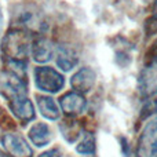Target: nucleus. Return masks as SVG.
<instances>
[{
  "label": "nucleus",
  "mask_w": 157,
  "mask_h": 157,
  "mask_svg": "<svg viewBox=\"0 0 157 157\" xmlns=\"http://www.w3.org/2000/svg\"><path fill=\"white\" fill-rule=\"evenodd\" d=\"M32 36L28 30L11 29L2 41V52L8 62L26 63L32 50Z\"/></svg>",
  "instance_id": "f257e3e1"
},
{
  "label": "nucleus",
  "mask_w": 157,
  "mask_h": 157,
  "mask_svg": "<svg viewBox=\"0 0 157 157\" xmlns=\"http://www.w3.org/2000/svg\"><path fill=\"white\" fill-rule=\"evenodd\" d=\"M35 83L40 91L57 94L65 86V77L54 68L37 66L35 69Z\"/></svg>",
  "instance_id": "f03ea898"
},
{
  "label": "nucleus",
  "mask_w": 157,
  "mask_h": 157,
  "mask_svg": "<svg viewBox=\"0 0 157 157\" xmlns=\"http://www.w3.org/2000/svg\"><path fill=\"white\" fill-rule=\"evenodd\" d=\"M136 157H157V117L145 124L138 139Z\"/></svg>",
  "instance_id": "7ed1b4c3"
},
{
  "label": "nucleus",
  "mask_w": 157,
  "mask_h": 157,
  "mask_svg": "<svg viewBox=\"0 0 157 157\" xmlns=\"http://www.w3.org/2000/svg\"><path fill=\"white\" fill-rule=\"evenodd\" d=\"M0 92L7 99L15 97H22L28 92L26 78L15 72L7 71L0 75Z\"/></svg>",
  "instance_id": "20e7f679"
},
{
  "label": "nucleus",
  "mask_w": 157,
  "mask_h": 157,
  "mask_svg": "<svg viewBox=\"0 0 157 157\" xmlns=\"http://www.w3.org/2000/svg\"><path fill=\"white\" fill-rule=\"evenodd\" d=\"M0 142L6 152L13 157H32L33 155L28 141L19 134H3Z\"/></svg>",
  "instance_id": "39448f33"
},
{
  "label": "nucleus",
  "mask_w": 157,
  "mask_h": 157,
  "mask_svg": "<svg viewBox=\"0 0 157 157\" xmlns=\"http://www.w3.org/2000/svg\"><path fill=\"white\" fill-rule=\"evenodd\" d=\"M59 108L66 116L75 117L84 113L87 109V99L77 91H69L59 99Z\"/></svg>",
  "instance_id": "423d86ee"
},
{
  "label": "nucleus",
  "mask_w": 157,
  "mask_h": 157,
  "mask_svg": "<svg viewBox=\"0 0 157 157\" xmlns=\"http://www.w3.org/2000/svg\"><path fill=\"white\" fill-rule=\"evenodd\" d=\"M8 108L11 113L22 123H28L35 119V106L26 95L8 99Z\"/></svg>",
  "instance_id": "0eeeda50"
},
{
  "label": "nucleus",
  "mask_w": 157,
  "mask_h": 157,
  "mask_svg": "<svg viewBox=\"0 0 157 157\" xmlns=\"http://www.w3.org/2000/svg\"><path fill=\"white\" fill-rule=\"evenodd\" d=\"M55 46L50 39L46 37H39L36 39L32 43V50H30V54H32L33 59L39 63H46L50 59L55 57Z\"/></svg>",
  "instance_id": "6e6552de"
},
{
  "label": "nucleus",
  "mask_w": 157,
  "mask_h": 157,
  "mask_svg": "<svg viewBox=\"0 0 157 157\" xmlns=\"http://www.w3.org/2000/svg\"><path fill=\"white\" fill-rule=\"evenodd\" d=\"M95 78H97V75L91 68H81L72 76L71 86L73 87V91L84 94V92H88L92 90Z\"/></svg>",
  "instance_id": "1a4fd4ad"
},
{
  "label": "nucleus",
  "mask_w": 157,
  "mask_h": 157,
  "mask_svg": "<svg viewBox=\"0 0 157 157\" xmlns=\"http://www.w3.org/2000/svg\"><path fill=\"white\" fill-rule=\"evenodd\" d=\"M28 138L30 139V142H32L35 146L43 147L50 144V141H51V138H52V131L47 123L39 121V123H35V124L29 128V131H28Z\"/></svg>",
  "instance_id": "9d476101"
},
{
  "label": "nucleus",
  "mask_w": 157,
  "mask_h": 157,
  "mask_svg": "<svg viewBox=\"0 0 157 157\" xmlns=\"http://www.w3.org/2000/svg\"><path fill=\"white\" fill-rule=\"evenodd\" d=\"M55 61L59 69L63 72L72 71L78 63V55L75 51L73 47L71 46H61L59 48L55 50Z\"/></svg>",
  "instance_id": "9b49d317"
},
{
  "label": "nucleus",
  "mask_w": 157,
  "mask_h": 157,
  "mask_svg": "<svg viewBox=\"0 0 157 157\" xmlns=\"http://www.w3.org/2000/svg\"><path fill=\"white\" fill-rule=\"evenodd\" d=\"M37 108L40 114L47 120H58L61 117L59 103L50 95H37Z\"/></svg>",
  "instance_id": "f8f14e48"
},
{
  "label": "nucleus",
  "mask_w": 157,
  "mask_h": 157,
  "mask_svg": "<svg viewBox=\"0 0 157 157\" xmlns=\"http://www.w3.org/2000/svg\"><path fill=\"white\" fill-rule=\"evenodd\" d=\"M139 87L145 95H149L157 91V63L150 62V65L145 68V71L141 75Z\"/></svg>",
  "instance_id": "ddd939ff"
},
{
  "label": "nucleus",
  "mask_w": 157,
  "mask_h": 157,
  "mask_svg": "<svg viewBox=\"0 0 157 157\" xmlns=\"http://www.w3.org/2000/svg\"><path fill=\"white\" fill-rule=\"evenodd\" d=\"M61 132H62V136L66 139L68 142H76L78 138H80L81 132H83V128L80 127L77 121H73V120H69V121H63L59 124Z\"/></svg>",
  "instance_id": "4468645a"
},
{
  "label": "nucleus",
  "mask_w": 157,
  "mask_h": 157,
  "mask_svg": "<svg viewBox=\"0 0 157 157\" xmlns=\"http://www.w3.org/2000/svg\"><path fill=\"white\" fill-rule=\"evenodd\" d=\"M76 150L80 155H92L95 150L94 135L88 131H83L80 138H78V145L76 146Z\"/></svg>",
  "instance_id": "2eb2a0df"
},
{
  "label": "nucleus",
  "mask_w": 157,
  "mask_h": 157,
  "mask_svg": "<svg viewBox=\"0 0 157 157\" xmlns=\"http://www.w3.org/2000/svg\"><path fill=\"white\" fill-rule=\"evenodd\" d=\"M146 101H145V106L144 110L147 112L149 114L152 113H157V91L152 92V94L146 95Z\"/></svg>",
  "instance_id": "dca6fc26"
},
{
  "label": "nucleus",
  "mask_w": 157,
  "mask_h": 157,
  "mask_svg": "<svg viewBox=\"0 0 157 157\" xmlns=\"http://www.w3.org/2000/svg\"><path fill=\"white\" fill-rule=\"evenodd\" d=\"M61 156H62V152L58 147H52V149L46 150L41 155H39V157H61Z\"/></svg>",
  "instance_id": "f3484780"
},
{
  "label": "nucleus",
  "mask_w": 157,
  "mask_h": 157,
  "mask_svg": "<svg viewBox=\"0 0 157 157\" xmlns=\"http://www.w3.org/2000/svg\"><path fill=\"white\" fill-rule=\"evenodd\" d=\"M152 62L157 63V44H156L155 50H153V57H152Z\"/></svg>",
  "instance_id": "a211bd4d"
},
{
  "label": "nucleus",
  "mask_w": 157,
  "mask_h": 157,
  "mask_svg": "<svg viewBox=\"0 0 157 157\" xmlns=\"http://www.w3.org/2000/svg\"><path fill=\"white\" fill-rule=\"evenodd\" d=\"M155 8L157 10V0H155Z\"/></svg>",
  "instance_id": "6ab92c4d"
},
{
  "label": "nucleus",
  "mask_w": 157,
  "mask_h": 157,
  "mask_svg": "<svg viewBox=\"0 0 157 157\" xmlns=\"http://www.w3.org/2000/svg\"><path fill=\"white\" fill-rule=\"evenodd\" d=\"M0 28H2V14H0Z\"/></svg>",
  "instance_id": "aec40b11"
}]
</instances>
